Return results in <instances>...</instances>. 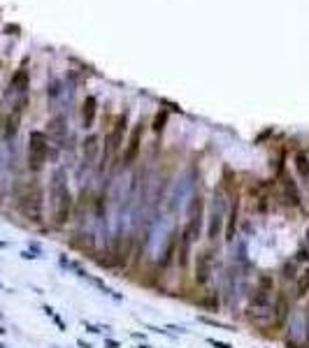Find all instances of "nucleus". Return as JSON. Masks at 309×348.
Wrapping results in <instances>:
<instances>
[{"instance_id": "1", "label": "nucleus", "mask_w": 309, "mask_h": 348, "mask_svg": "<svg viewBox=\"0 0 309 348\" xmlns=\"http://www.w3.org/2000/svg\"><path fill=\"white\" fill-rule=\"evenodd\" d=\"M277 288V281H274V274L270 272H260L256 276V283L249 293V304L247 311H244V318H247L251 325H258V328H265V325L272 323V293Z\"/></svg>"}, {"instance_id": "2", "label": "nucleus", "mask_w": 309, "mask_h": 348, "mask_svg": "<svg viewBox=\"0 0 309 348\" xmlns=\"http://www.w3.org/2000/svg\"><path fill=\"white\" fill-rule=\"evenodd\" d=\"M49 202H51V225L56 230H61V227H65L72 221V214H75V197H72V191L68 186V174L63 167H58L51 174Z\"/></svg>"}, {"instance_id": "3", "label": "nucleus", "mask_w": 309, "mask_h": 348, "mask_svg": "<svg viewBox=\"0 0 309 348\" xmlns=\"http://www.w3.org/2000/svg\"><path fill=\"white\" fill-rule=\"evenodd\" d=\"M14 204L16 212L33 225H40L45 221V191L37 181H28L16 188Z\"/></svg>"}, {"instance_id": "4", "label": "nucleus", "mask_w": 309, "mask_h": 348, "mask_svg": "<svg viewBox=\"0 0 309 348\" xmlns=\"http://www.w3.org/2000/svg\"><path fill=\"white\" fill-rule=\"evenodd\" d=\"M228 204H230V195L226 193V186H218L212 195V204H209V223H207L209 242H216L223 235V225H226V216H228Z\"/></svg>"}, {"instance_id": "5", "label": "nucleus", "mask_w": 309, "mask_h": 348, "mask_svg": "<svg viewBox=\"0 0 309 348\" xmlns=\"http://www.w3.org/2000/svg\"><path fill=\"white\" fill-rule=\"evenodd\" d=\"M126 123H128V114H121L114 121V126L109 128V132L105 135V144L100 149V163H98V172H105L109 167V163L119 156V149L123 144V132H126Z\"/></svg>"}, {"instance_id": "6", "label": "nucleus", "mask_w": 309, "mask_h": 348, "mask_svg": "<svg viewBox=\"0 0 309 348\" xmlns=\"http://www.w3.org/2000/svg\"><path fill=\"white\" fill-rule=\"evenodd\" d=\"M49 137L42 130H33L28 135V151H26V163H28V170L31 172H42L49 160Z\"/></svg>"}, {"instance_id": "7", "label": "nucleus", "mask_w": 309, "mask_h": 348, "mask_svg": "<svg viewBox=\"0 0 309 348\" xmlns=\"http://www.w3.org/2000/svg\"><path fill=\"white\" fill-rule=\"evenodd\" d=\"M186 225L184 230L191 235L193 242H198L203 237V223H205V200L200 193L193 191L191 197H188V207H186Z\"/></svg>"}, {"instance_id": "8", "label": "nucleus", "mask_w": 309, "mask_h": 348, "mask_svg": "<svg viewBox=\"0 0 309 348\" xmlns=\"http://www.w3.org/2000/svg\"><path fill=\"white\" fill-rule=\"evenodd\" d=\"M291 311H293V302H291L289 293L286 290H277V295L272 299V323H270L272 332H281L289 325Z\"/></svg>"}, {"instance_id": "9", "label": "nucleus", "mask_w": 309, "mask_h": 348, "mask_svg": "<svg viewBox=\"0 0 309 348\" xmlns=\"http://www.w3.org/2000/svg\"><path fill=\"white\" fill-rule=\"evenodd\" d=\"M214 279V248H205L195 256V286L209 288Z\"/></svg>"}, {"instance_id": "10", "label": "nucleus", "mask_w": 309, "mask_h": 348, "mask_svg": "<svg viewBox=\"0 0 309 348\" xmlns=\"http://www.w3.org/2000/svg\"><path fill=\"white\" fill-rule=\"evenodd\" d=\"M100 137L98 135H89L86 140L81 142V165L91 170L98 160H100Z\"/></svg>"}, {"instance_id": "11", "label": "nucleus", "mask_w": 309, "mask_h": 348, "mask_svg": "<svg viewBox=\"0 0 309 348\" xmlns=\"http://www.w3.org/2000/svg\"><path fill=\"white\" fill-rule=\"evenodd\" d=\"M226 227H223V232H226V242L233 244L235 239H237V223H239V197L237 195H230V204H228V216H226Z\"/></svg>"}, {"instance_id": "12", "label": "nucleus", "mask_w": 309, "mask_h": 348, "mask_svg": "<svg viewBox=\"0 0 309 348\" xmlns=\"http://www.w3.org/2000/svg\"><path fill=\"white\" fill-rule=\"evenodd\" d=\"M140 144H142V123H137L135 130L130 132V140H128V147L126 153H123V167H130L135 165V160L140 158Z\"/></svg>"}, {"instance_id": "13", "label": "nucleus", "mask_w": 309, "mask_h": 348, "mask_svg": "<svg viewBox=\"0 0 309 348\" xmlns=\"http://www.w3.org/2000/svg\"><path fill=\"white\" fill-rule=\"evenodd\" d=\"M47 126H49V128H47V137H49V140H54V142H58V144L63 147V142L70 137V132H68V119L63 114H56L54 119L47 123Z\"/></svg>"}, {"instance_id": "14", "label": "nucleus", "mask_w": 309, "mask_h": 348, "mask_svg": "<svg viewBox=\"0 0 309 348\" xmlns=\"http://www.w3.org/2000/svg\"><path fill=\"white\" fill-rule=\"evenodd\" d=\"M191 174H193V172H188V174H186V177H184L182 179V181H179L177 183V186H174V193H172V195H170V197H167V207H170V212H174V209H177V204H182V197L184 195H188V193H193V181H191Z\"/></svg>"}, {"instance_id": "15", "label": "nucleus", "mask_w": 309, "mask_h": 348, "mask_svg": "<svg viewBox=\"0 0 309 348\" xmlns=\"http://www.w3.org/2000/svg\"><path fill=\"white\" fill-rule=\"evenodd\" d=\"M281 193H284V200L289 207H298L302 209V193H300L298 183H295V179L291 177H284V183H281Z\"/></svg>"}, {"instance_id": "16", "label": "nucleus", "mask_w": 309, "mask_h": 348, "mask_svg": "<svg viewBox=\"0 0 309 348\" xmlns=\"http://www.w3.org/2000/svg\"><path fill=\"white\" fill-rule=\"evenodd\" d=\"M96 114H98V102L93 96H89L86 100H84V105H81V126L86 128H93V123H96Z\"/></svg>"}, {"instance_id": "17", "label": "nucleus", "mask_w": 309, "mask_h": 348, "mask_svg": "<svg viewBox=\"0 0 309 348\" xmlns=\"http://www.w3.org/2000/svg\"><path fill=\"white\" fill-rule=\"evenodd\" d=\"M293 167H295V172H298V177L302 179L304 183L309 181V156L304 151H298L293 156Z\"/></svg>"}, {"instance_id": "18", "label": "nucleus", "mask_w": 309, "mask_h": 348, "mask_svg": "<svg viewBox=\"0 0 309 348\" xmlns=\"http://www.w3.org/2000/svg\"><path fill=\"white\" fill-rule=\"evenodd\" d=\"M309 295V265L307 269H302V272L298 274V279H295V299H304Z\"/></svg>"}, {"instance_id": "19", "label": "nucleus", "mask_w": 309, "mask_h": 348, "mask_svg": "<svg viewBox=\"0 0 309 348\" xmlns=\"http://www.w3.org/2000/svg\"><path fill=\"white\" fill-rule=\"evenodd\" d=\"M298 263H295V260H284V263H281V267H279V276L284 279L286 283L289 281H295V279H298Z\"/></svg>"}, {"instance_id": "20", "label": "nucleus", "mask_w": 309, "mask_h": 348, "mask_svg": "<svg viewBox=\"0 0 309 348\" xmlns=\"http://www.w3.org/2000/svg\"><path fill=\"white\" fill-rule=\"evenodd\" d=\"M293 260L295 263H307L309 265V246L307 244H302V246H298V251H295V256H293Z\"/></svg>"}, {"instance_id": "21", "label": "nucleus", "mask_w": 309, "mask_h": 348, "mask_svg": "<svg viewBox=\"0 0 309 348\" xmlns=\"http://www.w3.org/2000/svg\"><path fill=\"white\" fill-rule=\"evenodd\" d=\"M165 121H167V111H163V114H158L156 116V121H153V130H163L165 128Z\"/></svg>"}, {"instance_id": "22", "label": "nucleus", "mask_w": 309, "mask_h": 348, "mask_svg": "<svg viewBox=\"0 0 309 348\" xmlns=\"http://www.w3.org/2000/svg\"><path fill=\"white\" fill-rule=\"evenodd\" d=\"M209 343H212V346H216V348H233L230 343H226V341H216V339H209Z\"/></svg>"}, {"instance_id": "23", "label": "nucleus", "mask_w": 309, "mask_h": 348, "mask_svg": "<svg viewBox=\"0 0 309 348\" xmlns=\"http://www.w3.org/2000/svg\"><path fill=\"white\" fill-rule=\"evenodd\" d=\"M107 348H119L117 341H107Z\"/></svg>"}, {"instance_id": "24", "label": "nucleus", "mask_w": 309, "mask_h": 348, "mask_svg": "<svg viewBox=\"0 0 309 348\" xmlns=\"http://www.w3.org/2000/svg\"><path fill=\"white\" fill-rule=\"evenodd\" d=\"M304 244H307V246H309V230H307V242H304Z\"/></svg>"}, {"instance_id": "25", "label": "nucleus", "mask_w": 309, "mask_h": 348, "mask_svg": "<svg viewBox=\"0 0 309 348\" xmlns=\"http://www.w3.org/2000/svg\"><path fill=\"white\" fill-rule=\"evenodd\" d=\"M0 348H5V346H3V343H0Z\"/></svg>"}, {"instance_id": "26", "label": "nucleus", "mask_w": 309, "mask_h": 348, "mask_svg": "<svg viewBox=\"0 0 309 348\" xmlns=\"http://www.w3.org/2000/svg\"><path fill=\"white\" fill-rule=\"evenodd\" d=\"M307 186H309V181H307Z\"/></svg>"}, {"instance_id": "27", "label": "nucleus", "mask_w": 309, "mask_h": 348, "mask_svg": "<svg viewBox=\"0 0 309 348\" xmlns=\"http://www.w3.org/2000/svg\"><path fill=\"white\" fill-rule=\"evenodd\" d=\"M144 348H147V346H144Z\"/></svg>"}]
</instances>
